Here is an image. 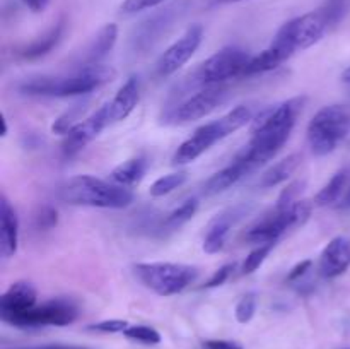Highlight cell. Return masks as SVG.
<instances>
[{"instance_id":"obj_1","label":"cell","mask_w":350,"mask_h":349,"mask_svg":"<svg viewBox=\"0 0 350 349\" xmlns=\"http://www.w3.org/2000/svg\"><path fill=\"white\" fill-rule=\"evenodd\" d=\"M301 108H303V99L296 98L260 113L253 120L252 139L239 156L253 170L272 159L289 140Z\"/></svg>"},{"instance_id":"obj_2","label":"cell","mask_w":350,"mask_h":349,"mask_svg":"<svg viewBox=\"0 0 350 349\" xmlns=\"http://www.w3.org/2000/svg\"><path fill=\"white\" fill-rule=\"evenodd\" d=\"M115 77V70L108 65H81V68L64 75H41L26 79L19 84V91L31 96L68 98L81 96L101 88Z\"/></svg>"},{"instance_id":"obj_3","label":"cell","mask_w":350,"mask_h":349,"mask_svg":"<svg viewBox=\"0 0 350 349\" xmlns=\"http://www.w3.org/2000/svg\"><path fill=\"white\" fill-rule=\"evenodd\" d=\"M60 198L70 205L98 209H125L133 202L130 188L109 183L91 174H77L65 181L58 192Z\"/></svg>"},{"instance_id":"obj_4","label":"cell","mask_w":350,"mask_h":349,"mask_svg":"<svg viewBox=\"0 0 350 349\" xmlns=\"http://www.w3.org/2000/svg\"><path fill=\"white\" fill-rule=\"evenodd\" d=\"M253 120V112L250 106H236L229 113H226L222 118L215 120L212 123L198 127L193 135L188 137L183 144L176 149L173 156V164H188L200 157L205 151L211 149L215 142L226 139L236 130L245 127L246 123Z\"/></svg>"},{"instance_id":"obj_5","label":"cell","mask_w":350,"mask_h":349,"mask_svg":"<svg viewBox=\"0 0 350 349\" xmlns=\"http://www.w3.org/2000/svg\"><path fill=\"white\" fill-rule=\"evenodd\" d=\"M313 204L310 201H296L286 207H273L269 214L253 222L245 233V240L256 245L275 243L284 233L303 226L311 218Z\"/></svg>"},{"instance_id":"obj_6","label":"cell","mask_w":350,"mask_h":349,"mask_svg":"<svg viewBox=\"0 0 350 349\" xmlns=\"http://www.w3.org/2000/svg\"><path fill=\"white\" fill-rule=\"evenodd\" d=\"M133 274L147 289L167 298L187 289L197 279L198 270L187 263L140 262L133 266Z\"/></svg>"},{"instance_id":"obj_7","label":"cell","mask_w":350,"mask_h":349,"mask_svg":"<svg viewBox=\"0 0 350 349\" xmlns=\"http://www.w3.org/2000/svg\"><path fill=\"white\" fill-rule=\"evenodd\" d=\"M328 29H330V24L325 19L323 12L318 9L284 24L270 47L275 48L286 60H289L296 51L308 50L317 44Z\"/></svg>"},{"instance_id":"obj_8","label":"cell","mask_w":350,"mask_h":349,"mask_svg":"<svg viewBox=\"0 0 350 349\" xmlns=\"http://www.w3.org/2000/svg\"><path fill=\"white\" fill-rule=\"evenodd\" d=\"M350 133V113L340 105L323 106L308 125V142L314 156H327Z\"/></svg>"},{"instance_id":"obj_9","label":"cell","mask_w":350,"mask_h":349,"mask_svg":"<svg viewBox=\"0 0 350 349\" xmlns=\"http://www.w3.org/2000/svg\"><path fill=\"white\" fill-rule=\"evenodd\" d=\"M248 51L238 47H226L222 50L215 51L212 57H208L200 67L193 72V84L198 88L205 86L224 84L226 81L245 75L246 65L250 62Z\"/></svg>"},{"instance_id":"obj_10","label":"cell","mask_w":350,"mask_h":349,"mask_svg":"<svg viewBox=\"0 0 350 349\" xmlns=\"http://www.w3.org/2000/svg\"><path fill=\"white\" fill-rule=\"evenodd\" d=\"M79 307L70 298H53L50 301L36 305L19 315L7 318L5 324L17 328H38V327H65L77 320Z\"/></svg>"},{"instance_id":"obj_11","label":"cell","mask_w":350,"mask_h":349,"mask_svg":"<svg viewBox=\"0 0 350 349\" xmlns=\"http://www.w3.org/2000/svg\"><path fill=\"white\" fill-rule=\"evenodd\" d=\"M226 98H228V88L226 86H205V88H200V91L185 99L183 103L174 106L173 112L170 113V118L174 123L195 122V120L211 115L215 108H219L226 101Z\"/></svg>"},{"instance_id":"obj_12","label":"cell","mask_w":350,"mask_h":349,"mask_svg":"<svg viewBox=\"0 0 350 349\" xmlns=\"http://www.w3.org/2000/svg\"><path fill=\"white\" fill-rule=\"evenodd\" d=\"M202 40H204V27L200 24H191L190 27H187V31L159 57L156 64L157 74L161 77H167L180 70L193 57Z\"/></svg>"},{"instance_id":"obj_13","label":"cell","mask_w":350,"mask_h":349,"mask_svg":"<svg viewBox=\"0 0 350 349\" xmlns=\"http://www.w3.org/2000/svg\"><path fill=\"white\" fill-rule=\"evenodd\" d=\"M185 3H187L185 0H178V2L170 3L166 9L157 10L156 14L142 21L132 38L133 48L135 50H147L149 47H152L173 26L174 21L180 19L181 14L185 12Z\"/></svg>"},{"instance_id":"obj_14","label":"cell","mask_w":350,"mask_h":349,"mask_svg":"<svg viewBox=\"0 0 350 349\" xmlns=\"http://www.w3.org/2000/svg\"><path fill=\"white\" fill-rule=\"evenodd\" d=\"M111 123L109 120V112H108V103L103 105L98 112L92 113L91 116L84 118L82 122H79L70 132L65 135L64 142H62V153L64 156L72 157L75 154L81 153L88 144H91L99 133L103 132L105 127H108Z\"/></svg>"},{"instance_id":"obj_15","label":"cell","mask_w":350,"mask_h":349,"mask_svg":"<svg viewBox=\"0 0 350 349\" xmlns=\"http://www.w3.org/2000/svg\"><path fill=\"white\" fill-rule=\"evenodd\" d=\"M252 211L250 204H238L234 207H229L226 211L219 212L217 216L211 219L207 224L204 236V252L205 253H219L226 245L231 229Z\"/></svg>"},{"instance_id":"obj_16","label":"cell","mask_w":350,"mask_h":349,"mask_svg":"<svg viewBox=\"0 0 350 349\" xmlns=\"http://www.w3.org/2000/svg\"><path fill=\"white\" fill-rule=\"evenodd\" d=\"M350 267V238L335 236L323 248L318 262V272L325 279H335Z\"/></svg>"},{"instance_id":"obj_17","label":"cell","mask_w":350,"mask_h":349,"mask_svg":"<svg viewBox=\"0 0 350 349\" xmlns=\"http://www.w3.org/2000/svg\"><path fill=\"white\" fill-rule=\"evenodd\" d=\"M38 291L27 281H17L9 286V289L0 298V318L3 322L7 318L19 315L29 308L36 307Z\"/></svg>"},{"instance_id":"obj_18","label":"cell","mask_w":350,"mask_h":349,"mask_svg":"<svg viewBox=\"0 0 350 349\" xmlns=\"http://www.w3.org/2000/svg\"><path fill=\"white\" fill-rule=\"evenodd\" d=\"M0 219H2L0 252L3 259H10L16 255L17 245H19V219L5 195H2V202H0Z\"/></svg>"},{"instance_id":"obj_19","label":"cell","mask_w":350,"mask_h":349,"mask_svg":"<svg viewBox=\"0 0 350 349\" xmlns=\"http://www.w3.org/2000/svg\"><path fill=\"white\" fill-rule=\"evenodd\" d=\"M253 168L243 159L241 156L236 157L229 166H226L224 170L217 171L215 174H212L204 185V194L205 195H217L221 192H226L229 187H232L234 183H238L245 174L252 173Z\"/></svg>"},{"instance_id":"obj_20","label":"cell","mask_w":350,"mask_h":349,"mask_svg":"<svg viewBox=\"0 0 350 349\" xmlns=\"http://www.w3.org/2000/svg\"><path fill=\"white\" fill-rule=\"evenodd\" d=\"M137 103H139V79L132 75L118 89L115 98L108 103V112L111 123L125 120L135 109Z\"/></svg>"},{"instance_id":"obj_21","label":"cell","mask_w":350,"mask_h":349,"mask_svg":"<svg viewBox=\"0 0 350 349\" xmlns=\"http://www.w3.org/2000/svg\"><path fill=\"white\" fill-rule=\"evenodd\" d=\"M116 40H118V26L115 23H108L98 31L94 38H92L91 43L88 44V48L84 50L81 57L82 65H94L101 62V58H105L109 51L115 47Z\"/></svg>"},{"instance_id":"obj_22","label":"cell","mask_w":350,"mask_h":349,"mask_svg":"<svg viewBox=\"0 0 350 349\" xmlns=\"http://www.w3.org/2000/svg\"><path fill=\"white\" fill-rule=\"evenodd\" d=\"M349 181H350V168H342L340 171L332 177V180L321 188L320 192L314 197V204L321 205H334L337 204L338 201L342 198V195L345 194V190L349 188Z\"/></svg>"},{"instance_id":"obj_23","label":"cell","mask_w":350,"mask_h":349,"mask_svg":"<svg viewBox=\"0 0 350 349\" xmlns=\"http://www.w3.org/2000/svg\"><path fill=\"white\" fill-rule=\"evenodd\" d=\"M64 29H65V24L64 21H60V23L55 24L51 29H48L43 36L34 40L33 43L27 44V47H24L23 50H21V57L27 58V60H34V58H40L43 57V55L50 53V51L57 47L58 41L62 40Z\"/></svg>"},{"instance_id":"obj_24","label":"cell","mask_w":350,"mask_h":349,"mask_svg":"<svg viewBox=\"0 0 350 349\" xmlns=\"http://www.w3.org/2000/svg\"><path fill=\"white\" fill-rule=\"evenodd\" d=\"M301 164V154H291L286 159L279 161L277 164H273L272 168L265 171L262 174V178L258 180V187L262 188H272L277 185L284 183L286 180H289L291 174L296 171V168Z\"/></svg>"},{"instance_id":"obj_25","label":"cell","mask_w":350,"mask_h":349,"mask_svg":"<svg viewBox=\"0 0 350 349\" xmlns=\"http://www.w3.org/2000/svg\"><path fill=\"white\" fill-rule=\"evenodd\" d=\"M147 171V161L144 157H132V159L123 161L109 173L113 183L123 185V187H132L139 183Z\"/></svg>"},{"instance_id":"obj_26","label":"cell","mask_w":350,"mask_h":349,"mask_svg":"<svg viewBox=\"0 0 350 349\" xmlns=\"http://www.w3.org/2000/svg\"><path fill=\"white\" fill-rule=\"evenodd\" d=\"M286 58L279 53L273 47L265 48L263 51H260L258 55L250 58L248 65H246L245 75H255V74H263V72H270L273 68L279 67L280 64H284Z\"/></svg>"},{"instance_id":"obj_27","label":"cell","mask_w":350,"mask_h":349,"mask_svg":"<svg viewBox=\"0 0 350 349\" xmlns=\"http://www.w3.org/2000/svg\"><path fill=\"white\" fill-rule=\"evenodd\" d=\"M197 209V198H188V201H185L183 204L178 205L174 211H171L170 214L166 216V219L163 221V226H161V228H163V231H176V229H180L181 226L187 224V222L193 218Z\"/></svg>"},{"instance_id":"obj_28","label":"cell","mask_w":350,"mask_h":349,"mask_svg":"<svg viewBox=\"0 0 350 349\" xmlns=\"http://www.w3.org/2000/svg\"><path fill=\"white\" fill-rule=\"evenodd\" d=\"M188 180L187 171H176V173L164 174V177L157 178L152 185H150V195L152 197H164V195L171 194L176 188H180L185 181Z\"/></svg>"},{"instance_id":"obj_29","label":"cell","mask_w":350,"mask_h":349,"mask_svg":"<svg viewBox=\"0 0 350 349\" xmlns=\"http://www.w3.org/2000/svg\"><path fill=\"white\" fill-rule=\"evenodd\" d=\"M126 339L130 341L140 342L146 346H156L161 342V334L154 327L149 325H130L125 332H123Z\"/></svg>"},{"instance_id":"obj_30","label":"cell","mask_w":350,"mask_h":349,"mask_svg":"<svg viewBox=\"0 0 350 349\" xmlns=\"http://www.w3.org/2000/svg\"><path fill=\"white\" fill-rule=\"evenodd\" d=\"M349 7H350V0H327L321 7V12H323L325 19L328 21V24L335 26V24L340 23L349 12Z\"/></svg>"},{"instance_id":"obj_31","label":"cell","mask_w":350,"mask_h":349,"mask_svg":"<svg viewBox=\"0 0 350 349\" xmlns=\"http://www.w3.org/2000/svg\"><path fill=\"white\" fill-rule=\"evenodd\" d=\"M273 246H275V243H265V245L256 246V248L253 250L248 257H246L245 262H243L241 272L243 274H253L256 269H260V266L265 262L267 257H269L270 252L273 250Z\"/></svg>"},{"instance_id":"obj_32","label":"cell","mask_w":350,"mask_h":349,"mask_svg":"<svg viewBox=\"0 0 350 349\" xmlns=\"http://www.w3.org/2000/svg\"><path fill=\"white\" fill-rule=\"evenodd\" d=\"M255 311H256V294L255 293H248L238 301L236 305V320L239 324H248L253 317H255Z\"/></svg>"},{"instance_id":"obj_33","label":"cell","mask_w":350,"mask_h":349,"mask_svg":"<svg viewBox=\"0 0 350 349\" xmlns=\"http://www.w3.org/2000/svg\"><path fill=\"white\" fill-rule=\"evenodd\" d=\"M130 327L126 320H120V318H111V320H103L98 324L88 325V331L101 332V334H118V332H125Z\"/></svg>"},{"instance_id":"obj_34","label":"cell","mask_w":350,"mask_h":349,"mask_svg":"<svg viewBox=\"0 0 350 349\" xmlns=\"http://www.w3.org/2000/svg\"><path fill=\"white\" fill-rule=\"evenodd\" d=\"M303 187H304V181L297 180V181H294V183H291L287 188H284L282 194H280V197L277 198L275 207H286V205H291L293 202L299 201V198H297V195L301 194Z\"/></svg>"},{"instance_id":"obj_35","label":"cell","mask_w":350,"mask_h":349,"mask_svg":"<svg viewBox=\"0 0 350 349\" xmlns=\"http://www.w3.org/2000/svg\"><path fill=\"white\" fill-rule=\"evenodd\" d=\"M164 2H166V0H123L122 12L137 14L147 9H154V7L161 5V3Z\"/></svg>"},{"instance_id":"obj_36","label":"cell","mask_w":350,"mask_h":349,"mask_svg":"<svg viewBox=\"0 0 350 349\" xmlns=\"http://www.w3.org/2000/svg\"><path fill=\"white\" fill-rule=\"evenodd\" d=\"M57 222H58L57 209L50 207V205L41 207L40 212L36 214V226L40 229H51L53 226H57Z\"/></svg>"},{"instance_id":"obj_37","label":"cell","mask_w":350,"mask_h":349,"mask_svg":"<svg viewBox=\"0 0 350 349\" xmlns=\"http://www.w3.org/2000/svg\"><path fill=\"white\" fill-rule=\"evenodd\" d=\"M234 270V263H228V266H222L221 269L215 270L214 274L211 276V279L204 284L205 289H212V287L222 286V284L228 281V277L231 276V272Z\"/></svg>"},{"instance_id":"obj_38","label":"cell","mask_w":350,"mask_h":349,"mask_svg":"<svg viewBox=\"0 0 350 349\" xmlns=\"http://www.w3.org/2000/svg\"><path fill=\"white\" fill-rule=\"evenodd\" d=\"M311 267H313V260H303L297 266H294L291 272L287 274V283H301V279L308 276Z\"/></svg>"},{"instance_id":"obj_39","label":"cell","mask_w":350,"mask_h":349,"mask_svg":"<svg viewBox=\"0 0 350 349\" xmlns=\"http://www.w3.org/2000/svg\"><path fill=\"white\" fill-rule=\"evenodd\" d=\"M204 349H245L239 342L228 339H211L204 342Z\"/></svg>"},{"instance_id":"obj_40","label":"cell","mask_w":350,"mask_h":349,"mask_svg":"<svg viewBox=\"0 0 350 349\" xmlns=\"http://www.w3.org/2000/svg\"><path fill=\"white\" fill-rule=\"evenodd\" d=\"M21 2H23L24 5L31 10V12L38 14V12H43V10L46 9L48 3H50V0H21Z\"/></svg>"},{"instance_id":"obj_41","label":"cell","mask_w":350,"mask_h":349,"mask_svg":"<svg viewBox=\"0 0 350 349\" xmlns=\"http://www.w3.org/2000/svg\"><path fill=\"white\" fill-rule=\"evenodd\" d=\"M335 207L337 209H342V211H347V209H350V187L345 190V194L342 195L340 201L335 204Z\"/></svg>"},{"instance_id":"obj_42","label":"cell","mask_w":350,"mask_h":349,"mask_svg":"<svg viewBox=\"0 0 350 349\" xmlns=\"http://www.w3.org/2000/svg\"><path fill=\"white\" fill-rule=\"evenodd\" d=\"M24 349H85V348H79V346H62V344H46V346H34V348H24Z\"/></svg>"},{"instance_id":"obj_43","label":"cell","mask_w":350,"mask_h":349,"mask_svg":"<svg viewBox=\"0 0 350 349\" xmlns=\"http://www.w3.org/2000/svg\"><path fill=\"white\" fill-rule=\"evenodd\" d=\"M342 81H344V84L350 89V67L342 74Z\"/></svg>"},{"instance_id":"obj_44","label":"cell","mask_w":350,"mask_h":349,"mask_svg":"<svg viewBox=\"0 0 350 349\" xmlns=\"http://www.w3.org/2000/svg\"><path fill=\"white\" fill-rule=\"evenodd\" d=\"M214 3H236V2H243V0H212Z\"/></svg>"},{"instance_id":"obj_45","label":"cell","mask_w":350,"mask_h":349,"mask_svg":"<svg viewBox=\"0 0 350 349\" xmlns=\"http://www.w3.org/2000/svg\"><path fill=\"white\" fill-rule=\"evenodd\" d=\"M2 135L5 137L7 135V120L2 118Z\"/></svg>"}]
</instances>
